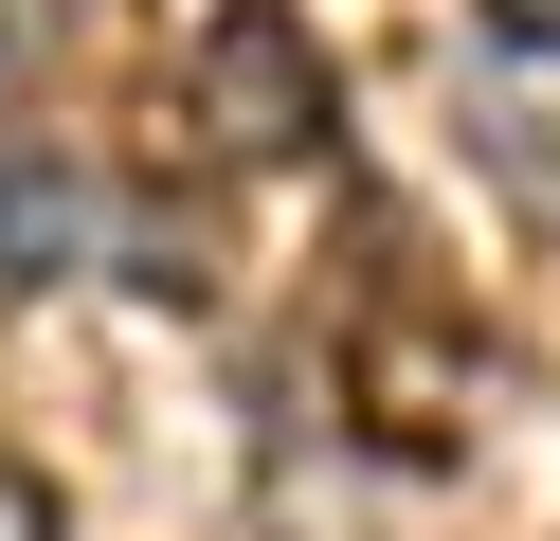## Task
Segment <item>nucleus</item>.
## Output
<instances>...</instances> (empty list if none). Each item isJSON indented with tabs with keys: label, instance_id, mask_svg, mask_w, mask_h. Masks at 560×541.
<instances>
[{
	"label": "nucleus",
	"instance_id": "nucleus-5",
	"mask_svg": "<svg viewBox=\"0 0 560 541\" xmlns=\"http://www.w3.org/2000/svg\"><path fill=\"white\" fill-rule=\"evenodd\" d=\"M127 289H145V307H199V289H218V235H199L182 199H145L127 216Z\"/></svg>",
	"mask_w": 560,
	"mask_h": 541
},
{
	"label": "nucleus",
	"instance_id": "nucleus-4",
	"mask_svg": "<svg viewBox=\"0 0 560 541\" xmlns=\"http://www.w3.org/2000/svg\"><path fill=\"white\" fill-rule=\"evenodd\" d=\"M470 144H488V180H506V199L560 235V91H524V108H470Z\"/></svg>",
	"mask_w": 560,
	"mask_h": 541
},
{
	"label": "nucleus",
	"instance_id": "nucleus-6",
	"mask_svg": "<svg viewBox=\"0 0 560 541\" xmlns=\"http://www.w3.org/2000/svg\"><path fill=\"white\" fill-rule=\"evenodd\" d=\"M0 541H73V524H55V487H37V469H0Z\"/></svg>",
	"mask_w": 560,
	"mask_h": 541
},
{
	"label": "nucleus",
	"instance_id": "nucleus-7",
	"mask_svg": "<svg viewBox=\"0 0 560 541\" xmlns=\"http://www.w3.org/2000/svg\"><path fill=\"white\" fill-rule=\"evenodd\" d=\"M488 36H506V55H560V0H470Z\"/></svg>",
	"mask_w": 560,
	"mask_h": 541
},
{
	"label": "nucleus",
	"instance_id": "nucleus-8",
	"mask_svg": "<svg viewBox=\"0 0 560 541\" xmlns=\"http://www.w3.org/2000/svg\"><path fill=\"white\" fill-rule=\"evenodd\" d=\"M0 55H19V0H0Z\"/></svg>",
	"mask_w": 560,
	"mask_h": 541
},
{
	"label": "nucleus",
	"instance_id": "nucleus-1",
	"mask_svg": "<svg viewBox=\"0 0 560 541\" xmlns=\"http://www.w3.org/2000/svg\"><path fill=\"white\" fill-rule=\"evenodd\" d=\"M199 127H218L235 163H307V144L343 127L326 36H307L290 0H218V19H199Z\"/></svg>",
	"mask_w": 560,
	"mask_h": 541
},
{
	"label": "nucleus",
	"instance_id": "nucleus-2",
	"mask_svg": "<svg viewBox=\"0 0 560 541\" xmlns=\"http://www.w3.org/2000/svg\"><path fill=\"white\" fill-rule=\"evenodd\" d=\"M73 252H91V163H73V144H37V127H0V271L55 289Z\"/></svg>",
	"mask_w": 560,
	"mask_h": 541
},
{
	"label": "nucleus",
	"instance_id": "nucleus-3",
	"mask_svg": "<svg viewBox=\"0 0 560 541\" xmlns=\"http://www.w3.org/2000/svg\"><path fill=\"white\" fill-rule=\"evenodd\" d=\"M362 415H380V451L434 469L452 433H470V361H452L434 325H380V343H362Z\"/></svg>",
	"mask_w": 560,
	"mask_h": 541
}]
</instances>
